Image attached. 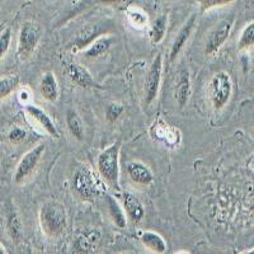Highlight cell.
<instances>
[{"instance_id": "ffe728a7", "label": "cell", "mask_w": 254, "mask_h": 254, "mask_svg": "<svg viewBox=\"0 0 254 254\" xmlns=\"http://www.w3.org/2000/svg\"><path fill=\"white\" fill-rule=\"evenodd\" d=\"M107 206H108V212H110V217L113 221L117 228L125 229L127 224L126 215H125V211L122 210L120 203L117 202V199L113 198L112 196H107Z\"/></svg>"}, {"instance_id": "e0dca14e", "label": "cell", "mask_w": 254, "mask_h": 254, "mask_svg": "<svg viewBox=\"0 0 254 254\" xmlns=\"http://www.w3.org/2000/svg\"><path fill=\"white\" fill-rule=\"evenodd\" d=\"M190 95V72L187 70H182L179 72V79L176 88V99L177 103L181 108H183L187 104Z\"/></svg>"}, {"instance_id": "d6a6232c", "label": "cell", "mask_w": 254, "mask_h": 254, "mask_svg": "<svg viewBox=\"0 0 254 254\" xmlns=\"http://www.w3.org/2000/svg\"><path fill=\"white\" fill-rule=\"evenodd\" d=\"M248 253H254V249H252V251H249Z\"/></svg>"}, {"instance_id": "9c48e42d", "label": "cell", "mask_w": 254, "mask_h": 254, "mask_svg": "<svg viewBox=\"0 0 254 254\" xmlns=\"http://www.w3.org/2000/svg\"><path fill=\"white\" fill-rule=\"evenodd\" d=\"M196 22H197V15L192 14L187 20H186L183 26L181 27L179 32L177 33L176 38L173 41V45H172L171 49V60H176L177 56L181 54V51L183 50V47L186 46L187 44V41L190 40V35H192V32H193L194 27H196Z\"/></svg>"}, {"instance_id": "ba28073f", "label": "cell", "mask_w": 254, "mask_h": 254, "mask_svg": "<svg viewBox=\"0 0 254 254\" xmlns=\"http://www.w3.org/2000/svg\"><path fill=\"white\" fill-rule=\"evenodd\" d=\"M233 23H234V19H233V18H230V19L226 18V19L220 20L219 23L214 27V29L210 32L205 47V52L207 55L215 54V52L224 45V42L228 40L229 35H230L231 27H233Z\"/></svg>"}, {"instance_id": "2e32d148", "label": "cell", "mask_w": 254, "mask_h": 254, "mask_svg": "<svg viewBox=\"0 0 254 254\" xmlns=\"http://www.w3.org/2000/svg\"><path fill=\"white\" fill-rule=\"evenodd\" d=\"M141 242L150 252L156 254H163L167 252L168 246L164 238L160 234L155 233V231H144L141 234Z\"/></svg>"}, {"instance_id": "3957f363", "label": "cell", "mask_w": 254, "mask_h": 254, "mask_svg": "<svg viewBox=\"0 0 254 254\" xmlns=\"http://www.w3.org/2000/svg\"><path fill=\"white\" fill-rule=\"evenodd\" d=\"M120 149H121V140L115 141L112 145L102 150L97 160L99 176L107 185L117 188H119L120 177Z\"/></svg>"}, {"instance_id": "f1b7e54d", "label": "cell", "mask_w": 254, "mask_h": 254, "mask_svg": "<svg viewBox=\"0 0 254 254\" xmlns=\"http://www.w3.org/2000/svg\"><path fill=\"white\" fill-rule=\"evenodd\" d=\"M26 136H27V132L24 128L15 126L13 127L12 130H10V132H9L8 139L12 144H19V142H22L24 139H26Z\"/></svg>"}, {"instance_id": "ac0fdd59", "label": "cell", "mask_w": 254, "mask_h": 254, "mask_svg": "<svg viewBox=\"0 0 254 254\" xmlns=\"http://www.w3.org/2000/svg\"><path fill=\"white\" fill-rule=\"evenodd\" d=\"M113 41L115 40L111 36H101V37L95 38L92 44L89 45V47L85 50L84 55L90 59L98 58V56L103 55V54H106L110 50V47L113 44Z\"/></svg>"}, {"instance_id": "f546056e", "label": "cell", "mask_w": 254, "mask_h": 254, "mask_svg": "<svg viewBox=\"0 0 254 254\" xmlns=\"http://www.w3.org/2000/svg\"><path fill=\"white\" fill-rule=\"evenodd\" d=\"M128 18H130L131 23L135 27H144L147 22V17L141 13L140 10H132L128 13Z\"/></svg>"}, {"instance_id": "4fadbf2b", "label": "cell", "mask_w": 254, "mask_h": 254, "mask_svg": "<svg viewBox=\"0 0 254 254\" xmlns=\"http://www.w3.org/2000/svg\"><path fill=\"white\" fill-rule=\"evenodd\" d=\"M38 90L42 98L47 102H56L59 98V85L55 75L51 71L45 72L38 84Z\"/></svg>"}, {"instance_id": "7c38bea8", "label": "cell", "mask_w": 254, "mask_h": 254, "mask_svg": "<svg viewBox=\"0 0 254 254\" xmlns=\"http://www.w3.org/2000/svg\"><path fill=\"white\" fill-rule=\"evenodd\" d=\"M122 202L124 208L126 211L127 216L130 217L131 221L140 222L145 216V208L141 201L131 192H124L122 193Z\"/></svg>"}, {"instance_id": "5b68a950", "label": "cell", "mask_w": 254, "mask_h": 254, "mask_svg": "<svg viewBox=\"0 0 254 254\" xmlns=\"http://www.w3.org/2000/svg\"><path fill=\"white\" fill-rule=\"evenodd\" d=\"M41 36H42V31H41L40 24L29 20L22 26L19 32V40H18V56L22 60L31 58L40 44Z\"/></svg>"}, {"instance_id": "cb8c5ba5", "label": "cell", "mask_w": 254, "mask_h": 254, "mask_svg": "<svg viewBox=\"0 0 254 254\" xmlns=\"http://www.w3.org/2000/svg\"><path fill=\"white\" fill-rule=\"evenodd\" d=\"M19 76L10 75L5 78H0V99H4L6 97L15 92V89L19 85Z\"/></svg>"}, {"instance_id": "44dd1931", "label": "cell", "mask_w": 254, "mask_h": 254, "mask_svg": "<svg viewBox=\"0 0 254 254\" xmlns=\"http://www.w3.org/2000/svg\"><path fill=\"white\" fill-rule=\"evenodd\" d=\"M66 125L69 128L70 133H71L75 139L83 140L84 139V125L81 121L80 116L75 110H67L66 112Z\"/></svg>"}, {"instance_id": "7a4b0ae2", "label": "cell", "mask_w": 254, "mask_h": 254, "mask_svg": "<svg viewBox=\"0 0 254 254\" xmlns=\"http://www.w3.org/2000/svg\"><path fill=\"white\" fill-rule=\"evenodd\" d=\"M72 185L76 193L83 199H88V201H92L106 192L104 179L102 177L99 178L88 167H81L75 172Z\"/></svg>"}, {"instance_id": "7402d4cb", "label": "cell", "mask_w": 254, "mask_h": 254, "mask_svg": "<svg viewBox=\"0 0 254 254\" xmlns=\"http://www.w3.org/2000/svg\"><path fill=\"white\" fill-rule=\"evenodd\" d=\"M168 28V15L163 14L160 17L156 18L154 20L153 26L150 29V38L151 42L155 45L160 44L165 37V33H167Z\"/></svg>"}, {"instance_id": "6da1fadb", "label": "cell", "mask_w": 254, "mask_h": 254, "mask_svg": "<svg viewBox=\"0 0 254 254\" xmlns=\"http://www.w3.org/2000/svg\"><path fill=\"white\" fill-rule=\"evenodd\" d=\"M40 226L49 238H58L67 228V212L63 203L58 201H46L40 208Z\"/></svg>"}, {"instance_id": "8fae6325", "label": "cell", "mask_w": 254, "mask_h": 254, "mask_svg": "<svg viewBox=\"0 0 254 254\" xmlns=\"http://www.w3.org/2000/svg\"><path fill=\"white\" fill-rule=\"evenodd\" d=\"M67 75L71 79V81L78 87L83 88V89H90V88H99L95 84L94 79H93L92 74L88 71L87 69L79 64L71 63L67 65Z\"/></svg>"}, {"instance_id": "8992f818", "label": "cell", "mask_w": 254, "mask_h": 254, "mask_svg": "<svg viewBox=\"0 0 254 254\" xmlns=\"http://www.w3.org/2000/svg\"><path fill=\"white\" fill-rule=\"evenodd\" d=\"M45 144H40L35 146L33 149L24 154L23 158L20 159L19 164L17 165L14 173V182L15 183H23L26 179H28L32 176L40 163L41 158L45 153Z\"/></svg>"}, {"instance_id": "9a60e30c", "label": "cell", "mask_w": 254, "mask_h": 254, "mask_svg": "<svg viewBox=\"0 0 254 254\" xmlns=\"http://www.w3.org/2000/svg\"><path fill=\"white\" fill-rule=\"evenodd\" d=\"M127 172L128 176L135 183L139 185H149L153 182V173L149 168L140 162H131L127 165Z\"/></svg>"}, {"instance_id": "484cf974", "label": "cell", "mask_w": 254, "mask_h": 254, "mask_svg": "<svg viewBox=\"0 0 254 254\" xmlns=\"http://www.w3.org/2000/svg\"><path fill=\"white\" fill-rule=\"evenodd\" d=\"M10 44H12V29L6 28L0 35V60L6 55V52L9 51V47H10Z\"/></svg>"}, {"instance_id": "277c9868", "label": "cell", "mask_w": 254, "mask_h": 254, "mask_svg": "<svg viewBox=\"0 0 254 254\" xmlns=\"http://www.w3.org/2000/svg\"><path fill=\"white\" fill-rule=\"evenodd\" d=\"M233 92V83L228 72H216L210 81L211 101L215 110H221L228 104Z\"/></svg>"}, {"instance_id": "4dcf8cb0", "label": "cell", "mask_w": 254, "mask_h": 254, "mask_svg": "<svg viewBox=\"0 0 254 254\" xmlns=\"http://www.w3.org/2000/svg\"><path fill=\"white\" fill-rule=\"evenodd\" d=\"M131 0H99V3L103 4V5H125V4H128Z\"/></svg>"}, {"instance_id": "d6986e66", "label": "cell", "mask_w": 254, "mask_h": 254, "mask_svg": "<svg viewBox=\"0 0 254 254\" xmlns=\"http://www.w3.org/2000/svg\"><path fill=\"white\" fill-rule=\"evenodd\" d=\"M6 228H8V233L13 242H22V239H23V225H22V220H20L17 210L9 211L8 219H6Z\"/></svg>"}, {"instance_id": "30bf717a", "label": "cell", "mask_w": 254, "mask_h": 254, "mask_svg": "<svg viewBox=\"0 0 254 254\" xmlns=\"http://www.w3.org/2000/svg\"><path fill=\"white\" fill-rule=\"evenodd\" d=\"M24 110H26L27 115H28L36 124L40 125V127L42 130L46 131L51 137H58V128H56L55 124H54V121H52L51 117L49 116V113H46L42 108H40L38 106H35V104H26V106H24Z\"/></svg>"}, {"instance_id": "5bb4252c", "label": "cell", "mask_w": 254, "mask_h": 254, "mask_svg": "<svg viewBox=\"0 0 254 254\" xmlns=\"http://www.w3.org/2000/svg\"><path fill=\"white\" fill-rule=\"evenodd\" d=\"M102 29L101 26H87L84 27L78 35H76L75 40L71 44L74 51H79V50L85 49L87 46H89L95 38H98V36H102Z\"/></svg>"}, {"instance_id": "1f68e13d", "label": "cell", "mask_w": 254, "mask_h": 254, "mask_svg": "<svg viewBox=\"0 0 254 254\" xmlns=\"http://www.w3.org/2000/svg\"><path fill=\"white\" fill-rule=\"evenodd\" d=\"M6 253H8V252L5 251V248L0 244V254H6Z\"/></svg>"}, {"instance_id": "52a82bcc", "label": "cell", "mask_w": 254, "mask_h": 254, "mask_svg": "<svg viewBox=\"0 0 254 254\" xmlns=\"http://www.w3.org/2000/svg\"><path fill=\"white\" fill-rule=\"evenodd\" d=\"M163 71V56L158 54L151 63V66L147 72L146 80H145V104L150 106L158 97L160 80H162Z\"/></svg>"}, {"instance_id": "d4e9b609", "label": "cell", "mask_w": 254, "mask_h": 254, "mask_svg": "<svg viewBox=\"0 0 254 254\" xmlns=\"http://www.w3.org/2000/svg\"><path fill=\"white\" fill-rule=\"evenodd\" d=\"M252 46H254V22H251L243 28L239 41H238L239 50H248Z\"/></svg>"}, {"instance_id": "83f0119b", "label": "cell", "mask_w": 254, "mask_h": 254, "mask_svg": "<svg viewBox=\"0 0 254 254\" xmlns=\"http://www.w3.org/2000/svg\"><path fill=\"white\" fill-rule=\"evenodd\" d=\"M124 112V107L119 103H110L108 104L107 110H106V117L110 122L117 121L120 116Z\"/></svg>"}, {"instance_id": "603a6c76", "label": "cell", "mask_w": 254, "mask_h": 254, "mask_svg": "<svg viewBox=\"0 0 254 254\" xmlns=\"http://www.w3.org/2000/svg\"><path fill=\"white\" fill-rule=\"evenodd\" d=\"M101 242V233L99 230H87L79 237L78 246L84 252L94 251Z\"/></svg>"}, {"instance_id": "4316f807", "label": "cell", "mask_w": 254, "mask_h": 254, "mask_svg": "<svg viewBox=\"0 0 254 254\" xmlns=\"http://www.w3.org/2000/svg\"><path fill=\"white\" fill-rule=\"evenodd\" d=\"M196 1L201 5L203 10H210V9L217 8V6H224L234 3L235 0H196Z\"/></svg>"}]
</instances>
